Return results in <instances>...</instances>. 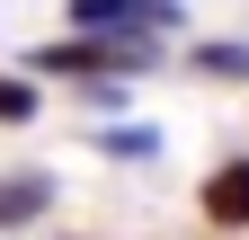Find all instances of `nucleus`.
Masks as SVG:
<instances>
[{"mask_svg":"<svg viewBox=\"0 0 249 240\" xmlns=\"http://www.w3.org/2000/svg\"><path fill=\"white\" fill-rule=\"evenodd\" d=\"M169 63V45L160 36H53L27 53V80H80V89H134Z\"/></svg>","mask_w":249,"mask_h":240,"instance_id":"f257e3e1","label":"nucleus"},{"mask_svg":"<svg viewBox=\"0 0 249 240\" xmlns=\"http://www.w3.org/2000/svg\"><path fill=\"white\" fill-rule=\"evenodd\" d=\"M71 36H169L187 0H62Z\"/></svg>","mask_w":249,"mask_h":240,"instance_id":"f03ea898","label":"nucleus"},{"mask_svg":"<svg viewBox=\"0 0 249 240\" xmlns=\"http://www.w3.org/2000/svg\"><path fill=\"white\" fill-rule=\"evenodd\" d=\"M196 214L213 231H249V152H223V160L196 178Z\"/></svg>","mask_w":249,"mask_h":240,"instance_id":"7ed1b4c3","label":"nucleus"},{"mask_svg":"<svg viewBox=\"0 0 249 240\" xmlns=\"http://www.w3.org/2000/svg\"><path fill=\"white\" fill-rule=\"evenodd\" d=\"M98 160H124V169H142V160H160V125H142V116H98V125L80 134Z\"/></svg>","mask_w":249,"mask_h":240,"instance_id":"20e7f679","label":"nucleus"},{"mask_svg":"<svg viewBox=\"0 0 249 240\" xmlns=\"http://www.w3.org/2000/svg\"><path fill=\"white\" fill-rule=\"evenodd\" d=\"M53 214V178L45 169H0V231H36Z\"/></svg>","mask_w":249,"mask_h":240,"instance_id":"39448f33","label":"nucleus"},{"mask_svg":"<svg viewBox=\"0 0 249 240\" xmlns=\"http://www.w3.org/2000/svg\"><path fill=\"white\" fill-rule=\"evenodd\" d=\"M187 71H196V80H240V89H249V36H205V45H187Z\"/></svg>","mask_w":249,"mask_h":240,"instance_id":"423d86ee","label":"nucleus"},{"mask_svg":"<svg viewBox=\"0 0 249 240\" xmlns=\"http://www.w3.org/2000/svg\"><path fill=\"white\" fill-rule=\"evenodd\" d=\"M36 116H45V80L0 71V125H36Z\"/></svg>","mask_w":249,"mask_h":240,"instance_id":"0eeeda50","label":"nucleus"}]
</instances>
